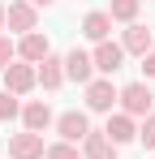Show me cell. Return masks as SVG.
Listing matches in <instances>:
<instances>
[{"label":"cell","instance_id":"cell-1","mask_svg":"<svg viewBox=\"0 0 155 159\" xmlns=\"http://www.w3.org/2000/svg\"><path fill=\"white\" fill-rule=\"evenodd\" d=\"M116 103H121L125 116L138 120V116H151L155 95H151V86H147V82H129V86H121V99H116Z\"/></svg>","mask_w":155,"mask_h":159},{"label":"cell","instance_id":"cell-2","mask_svg":"<svg viewBox=\"0 0 155 159\" xmlns=\"http://www.w3.org/2000/svg\"><path fill=\"white\" fill-rule=\"evenodd\" d=\"M4 26L13 30V34H30V30H39V9H35L30 0H13V4H4Z\"/></svg>","mask_w":155,"mask_h":159},{"label":"cell","instance_id":"cell-3","mask_svg":"<svg viewBox=\"0 0 155 159\" xmlns=\"http://www.w3.org/2000/svg\"><path fill=\"white\" fill-rule=\"evenodd\" d=\"M116 99H121V90L112 86V78H91L86 82V107H91V112H108V116H112Z\"/></svg>","mask_w":155,"mask_h":159},{"label":"cell","instance_id":"cell-4","mask_svg":"<svg viewBox=\"0 0 155 159\" xmlns=\"http://www.w3.org/2000/svg\"><path fill=\"white\" fill-rule=\"evenodd\" d=\"M35 86H39V73H35V65H26V60H13V65L4 69V90H9V95H17V99H22V95H30Z\"/></svg>","mask_w":155,"mask_h":159},{"label":"cell","instance_id":"cell-5","mask_svg":"<svg viewBox=\"0 0 155 159\" xmlns=\"http://www.w3.org/2000/svg\"><path fill=\"white\" fill-rule=\"evenodd\" d=\"M48 146H43V133H13L9 138V159H43Z\"/></svg>","mask_w":155,"mask_h":159},{"label":"cell","instance_id":"cell-6","mask_svg":"<svg viewBox=\"0 0 155 159\" xmlns=\"http://www.w3.org/2000/svg\"><path fill=\"white\" fill-rule=\"evenodd\" d=\"M91 60H95V69H99V73H108V78H112V73L125 65V48H121V43H112V39H103V43H95Z\"/></svg>","mask_w":155,"mask_h":159},{"label":"cell","instance_id":"cell-7","mask_svg":"<svg viewBox=\"0 0 155 159\" xmlns=\"http://www.w3.org/2000/svg\"><path fill=\"white\" fill-rule=\"evenodd\" d=\"M56 133H60V142H82L86 133H91V120H86V112H60L56 116Z\"/></svg>","mask_w":155,"mask_h":159},{"label":"cell","instance_id":"cell-8","mask_svg":"<svg viewBox=\"0 0 155 159\" xmlns=\"http://www.w3.org/2000/svg\"><path fill=\"white\" fill-rule=\"evenodd\" d=\"M65 78L78 82V86H86V82L95 78V60H91V52H82V48L65 52Z\"/></svg>","mask_w":155,"mask_h":159},{"label":"cell","instance_id":"cell-9","mask_svg":"<svg viewBox=\"0 0 155 159\" xmlns=\"http://www.w3.org/2000/svg\"><path fill=\"white\" fill-rule=\"evenodd\" d=\"M43 56H52V43H48V34L30 30V34H22V39H17V60H26V65H39Z\"/></svg>","mask_w":155,"mask_h":159},{"label":"cell","instance_id":"cell-10","mask_svg":"<svg viewBox=\"0 0 155 159\" xmlns=\"http://www.w3.org/2000/svg\"><path fill=\"white\" fill-rule=\"evenodd\" d=\"M35 73H39V86L43 90H60L65 86V56H43L35 65Z\"/></svg>","mask_w":155,"mask_h":159},{"label":"cell","instance_id":"cell-11","mask_svg":"<svg viewBox=\"0 0 155 159\" xmlns=\"http://www.w3.org/2000/svg\"><path fill=\"white\" fill-rule=\"evenodd\" d=\"M103 133H108V142H112V146H125V142L138 138V125H134V116H125V112H112V116H108V125H103Z\"/></svg>","mask_w":155,"mask_h":159},{"label":"cell","instance_id":"cell-12","mask_svg":"<svg viewBox=\"0 0 155 159\" xmlns=\"http://www.w3.org/2000/svg\"><path fill=\"white\" fill-rule=\"evenodd\" d=\"M121 48H125V56H147L151 52V30L142 22H129L125 34H121Z\"/></svg>","mask_w":155,"mask_h":159},{"label":"cell","instance_id":"cell-13","mask_svg":"<svg viewBox=\"0 0 155 159\" xmlns=\"http://www.w3.org/2000/svg\"><path fill=\"white\" fill-rule=\"evenodd\" d=\"M116 151H121V146H112L103 129H91L82 138V159H116Z\"/></svg>","mask_w":155,"mask_h":159},{"label":"cell","instance_id":"cell-14","mask_svg":"<svg viewBox=\"0 0 155 159\" xmlns=\"http://www.w3.org/2000/svg\"><path fill=\"white\" fill-rule=\"evenodd\" d=\"M52 120H56V116H52V107L43 103V99H30V103H22V125H26L30 133H43Z\"/></svg>","mask_w":155,"mask_h":159},{"label":"cell","instance_id":"cell-15","mask_svg":"<svg viewBox=\"0 0 155 159\" xmlns=\"http://www.w3.org/2000/svg\"><path fill=\"white\" fill-rule=\"evenodd\" d=\"M82 34H86L91 43H103V39L112 34V17H108V9H91V13L82 17Z\"/></svg>","mask_w":155,"mask_h":159},{"label":"cell","instance_id":"cell-16","mask_svg":"<svg viewBox=\"0 0 155 159\" xmlns=\"http://www.w3.org/2000/svg\"><path fill=\"white\" fill-rule=\"evenodd\" d=\"M138 4H142V0H112V4H108V17H112V22H138Z\"/></svg>","mask_w":155,"mask_h":159},{"label":"cell","instance_id":"cell-17","mask_svg":"<svg viewBox=\"0 0 155 159\" xmlns=\"http://www.w3.org/2000/svg\"><path fill=\"white\" fill-rule=\"evenodd\" d=\"M13 116H22V103H17V95L0 90V120H13Z\"/></svg>","mask_w":155,"mask_h":159},{"label":"cell","instance_id":"cell-18","mask_svg":"<svg viewBox=\"0 0 155 159\" xmlns=\"http://www.w3.org/2000/svg\"><path fill=\"white\" fill-rule=\"evenodd\" d=\"M138 142H142L147 151H155V112L142 116V125H138Z\"/></svg>","mask_w":155,"mask_h":159},{"label":"cell","instance_id":"cell-19","mask_svg":"<svg viewBox=\"0 0 155 159\" xmlns=\"http://www.w3.org/2000/svg\"><path fill=\"white\" fill-rule=\"evenodd\" d=\"M43 159H82V151H78L73 142H56V146H48Z\"/></svg>","mask_w":155,"mask_h":159},{"label":"cell","instance_id":"cell-20","mask_svg":"<svg viewBox=\"0 0 155 159\" xmlns=\"http://www.w3.org/2000/svg\"><path fill=\"white\" fill-rule=\"evenodd\" d=\"M13 60H17V43H13L9 34H0V73H4Z\"/></svg>","mask_w":155,"mask_h":159},{"label":"cell","instance_id":"cell-21","mask_svg":"<svg viewBox=\"0 0 155 159\" xmlns=\"http://www.w3.org/2000/svg\"><path fill=\"white\" fill-rule=\"evenodd\" d=\"M142 73H147V78H155V52L142 56Z\"/></svg>","mask_w":155,"mask_h":159},{"label":"cell","instance_id":"cell-22","mask_svg":"<svg viewBox=\"0 0 155 159\" xmlns=\"http://www.w3.org/2000/svg\"><path fill=\"white\" fill-rule=\"evenodd\" d=\"M30 4H35V9H39V4H43V9H48V4H52V0H30Z\"/></svg>","mask_w":155,"mask_h":159},{"label":"cell","instance_id":"cell-23","mask_svg":"<svg viewBox=\"0 0 155 159\" xmlns=\"http://www.w3.org/2000/svg\"><path fill=\"white\" fill-rule=\"evenodd\" d=\"M0 30H4V4H0Z\"/></svg>","mask_w":155,"mask_h":159}]
</instances>
